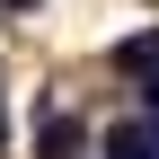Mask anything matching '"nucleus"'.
I'll return each mask as SVG.
<instances>
[{
  "instance_id": "3",
  "label": "nucleus",
  "mask_w": 159,
  "mask_h": 159,
  "mask_svg": "<svg viewBox=\"0 0 159 159\" xmlns=\"http://www.w3.org/2000/svg\"><path fill=\"white\" fill-rule=\"evenodd\" d=\"M0 150H9V106H0Z\"/></svg>"
},
{
  "instance_id": "2",
  "label": "nucleus",
  "mask_w": 159,
  "mask_h": 159,
  "mask_svg": "<svg viewBox=\"0 0 159 159\" xmlns=\"http://www.w3.org/2000/svg\"><path fill=\"white\" fill-rule=\"evenodd\" d=\"M80 150H89V124L44 97V115H35V159H80Z\"/></svg>"
},
{
  "instance_id": "1",
  "label": "nucleus",
  "mask_w": 159,
  "mask_h": 159,
  "mask_svg": "<svg viewBox=\"0 0 159 159\" xmlns=\"http://www.w3.org/2000/svg\"><path fill=\"white\" fill-rule=\"evenodd\" d=\"M115 71H124L133 89H142V106L159 115V27H142V35H124V44H115Z\"/></svg>"
},
{
  "instance_id": "4",
  "label": "nucleus",
  "mask_w": 159,
  "mask_h": 159,
  "mask_svg": "<svg viewBox=\"0 0 159 159\" xmlns=\"http://www.w3.org/2000/svg\"><path fill=\"white\" fill-rule=\"evenodd\" d=\"M0 9H35V0H0Z\"/></svg>"
}]
</instances>
